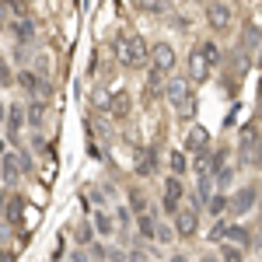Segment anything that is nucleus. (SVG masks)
<instances>
[{"label": "nucleus", "mask_w": 262, "mask_h": 262, "mask_svg": "<svg viewBox=\"0 0 262 262\" xmlns=\"http://www.w3.org/2000/svg\"><path fill=\"white\" fill-rule=\"evenodd\" d=\"M255 206H259V182H252V185H245V189H238V192L227 196V210H231L234 217H248Z\"/></svg>", "instance_id": "nucleus-5"}, {"label": "nucleus", "mask_w": 262, "mask_h": 262, "mask_svg": "<svg viewBox=\"0 0 262 262\" xmlns=\"http://www.w3.org/2000/svg\"><path fill=\"white\" fill-rule=\"evenodd\" d=\"M108 112H112V119H119V122L129 119V112H133V98H129V91H116V95L108 98Z\"/></svg>", "instance_id": "nucleus-13"}, {"label": "nucleus", "mask_w": 262, "mask_h": 262, "mask_svg": "<svg viewBox=\"0 0 262 262\" xmlns=\"http://www.w3.org/2000/svg\"><path fill=\"white\" fill-rule=\"evenodd\" d=\"M171 217H175V227H171V231H175L179 242H192V238L200 234V213H196V210H182L179 206Z\"/></svg>", "instance_id": "nucleus-9"}, {"label": "nucleus", "mask_w": 262, "mask_h": 262, "mask_svg": "<svg viewBox=\"0 0 262 262\" xmlns=\"http://www.w3.org/2000/svg\"><path fill=\"white\" fill-rule=\"evenodd\" d=\"M147 53H150V46H147L143 35L122 32L119 39H116V60H119L126 70H140V67H147Z\"/></svg>", "instance_id": "nucleus-2"}, {"label": "nucleus", "mask_w": 262, "mask_h": 262, "mask_svg": "<svg viewBox=\"0 0 262 262\" xmlns=\"http://www.w3.org/2000/svg\"><path fill=\"white\" fill-rule=\"evenodd\" d=\"M91 227H95V234H101V238H112V234H116V221H112V213H105V210H95V213H91Z\"/></svg>", "instance_id": "nucleus-18"}, {"label": "nucleus", "mask_w": 262, "mask_h": 262, "mask_svg": "<svg viewBox=\"0 0 262 262\" xmlns=\"http://www.w3.org/2000/svg\"><path fill=\"white\" fill-rule=\"evenodd\" d=\"M112 221H119L122 227H129V221H133V213H129V210H126V206H119V210H116V217H112Z\"/></svg>", "instance_id": "nucleus-31"}, {"label": "nucleus", "mask_w": 262, "mask_h": 262, "mask_svg": "<svg viewBox=\"0 0 262 262\" xmlns=\"http://www.w3.org/2000/svg\"><path fill=\"white\" fill-rule=\"evenodd\" d=\"M70 262H91V259H88V255H84V248H81V245H77V252H74V255H70Z\"/></svg>", "instance_id": "nucleus-33"}, {"label": "nucleus", "mask_w": 262, "mask_h": 262, "mask_svg": "<svg viewBox=\"0 0 262 262\" xmlns=\"http://www.w3.org/2000/svg\"><path fill=\"white\" fill-rule=\"evenodd\" d=\"M147 63H150V74L154 77H168V74H175V49L168 46V42H158V46H150V53H147Z\"/></svg>", "instance_id": "nucleus-4"}, {"label": "nucleus", "mask_w": 262, "mask_h": 262, "mask_svg": "<svg viewBox=\"0 0 262 262\" xmlns=\"http://www.w3.org/2000/svg\"><path fill=\"white\" fill-rule=\"evenodd\" d=\"M11 32H14L18 46H32V42H35V21L32 18H18L14 25H11Z\"/></svg>", "instance_id": "nucleus-16"}, {"label": "nucleus", "mask_w": 262, "mask_h": 262, "mask_svg": "<svg viewBox=\"0 0 262 262\" xmlns=\"http://www.w3.org/2000/svg\"><path fill=\"white\" fill-rule=\"evenodd\" d=\"M4 11H7V0H0V25H4Z\"/></svg>", "instance_id": "nucleus-35"}, {"label": "nucleus", "mask_w": 262, "mask_h": 262, "mask_svg": "<svg viewBox=\"0 0 262 262\" xmlns=\"http://www.w3.org/2000/svg\"><path fill=\"white\" fill-rule=\"evenodd\" d=\"M168 171H171L175 179H185V175H189V154H185L182 147L168 150Z\"/></svg>", "instance_id": "nucleus-15"}, {"label": "nucleus", "mask_w": 262, "mask_h": 262, "mask_svg": "<svg viewBox=\"0 0 262 262\" xmlns=\"http://www.w3.org/2000/svg\"><path fill=\"white\" fill-rule=\"evenodd\" d=\"M4 122H7V129H4V140L11 143V147H21V129H25V105H21V101L7 105V108H4Z\"/></svg>", "instance_id": "nucleus-7"}, {"label": "nucleus", "mask_w": 262, "mask_h": 262, "mask_svg": "<svg viewBox=\"0 0 262 262\" xmlns=\"http://www.w3.org/2000/svg\"><path fill=\"white\" fill-rule=\"evenodd\" d=\"M203 206H206L213 217H224V213H227V192H224V189H213V192L206 196V203H203Z\"/></svg>", "instance_id": "nucleus-21"}, {"label": "nucleus", "mask_w": 262, "mask_h": 262, "mask_svg": "<svg viewBox=\"0 0 262 262\" xmlns=\"http://www.w3.org/2000/svg\"><path fill=\"white\" fill-rule=\"evenodd\" d=\"M206 25L213 28V32H231L234 28V7L227 4V0H210L206 4Z\"/></svg>", "instance_id": "nucleus-6"}, {"label": "nucleus", "mask_w": 262, "mask_h": 262, "mask_svg": "<svg viewBox=\"0 0 262 262\" xmlns=\"http://www.w3.org/2000/svg\"><path fill=\"white\" fill-rule=\"evenodd\" d=\"M224 242L227 245H238V248H255V234L245 227V224H227V234H224Z\"/></svg>", "instance_id": "nucleus-12"}, {"label": "nucleus", "mask_w": 262, "mask_h": 262, "mask_svg": "<svg viewBox=\"0 0 262 262\" xmlns=\"http://www.w3.org/2000/svg\"><path fill=\"white\" fill-rule=\"evenodd\" d=\"M154 242H175V231L168 224H154Z\"/></svg>", "instance_id": "nucleus-27"}, {"label": "nucleus", "mask_w": 262, "mask_h": 262, "mask_svg": "<svg viewBox=\"0 0 262 262\" xmlns=\"http://www.w3.org/2000/svg\"><path fill=\"white\" fill-rule=\"evenodd\" d=\"M154 224H158V217H154L150 210L137 213V234H140L143 242H154Z\"/></svg>", "instance_id": "nucleus-20"}, {"label": "nucleus", "mask_w": 262, "mask_h": 262, "mask_svg": "<svg viewBox=\"0 0 262 262\" xmlns=\"http://www.w3.org/2000/svg\"><path fill=\"white\" fill-rule=\"evenodd\" d=\"M164 98H168V105H171L179 116L196 112V101H192V81H189L185 74H168V77H164Z\"/></svg>", "instance_id": "nucleus-3"}, {"label": "nucleus", "mask_w": 262, "mask_h": 262, "mask_svg": "<svg viewBox=\"0 0 262 262\" xmlns=\"http://www.w3.org/2000/svg\"><path fill=\"white\" fill-rule=\"evenodd\" d=\"M137 171H140V175H154V171H158V154H154L150 147H140V150H137Z\"/></svg>", "instance_id": "nucleus-19"}, {"label": "nucleus", "mask_w": 262, "mask_h": 262, "mask_svg": "<svg viewBox=\"0 0 262 262\" xmlns=\"http://www.w3.org/2000/svg\"><path fill=\"white\" fill-rule=\"evenodd\" d=\"M126 262H150L147 259V248H143V245H133L129 255H126Z\"/></svg>", "instance_id": "nucleus-28"}, {"label": "nucleus", "mask_w": 262, "mask_h": 262, "mask_svg": "<svg viewBox=\"0 0 262 262\" xmlns=\"http://www.w3.org/2000/svg\"><path fill=\"white\" fill-rule=\"evenodd\" d=\"M98 262H105V259H98Z\"/></svg>", "instance_id": "nucleus-36"}, {"label": "nucleus", "mask_w": 262, "mask_h": 262, "mask_svg": "<svg viewBox=\"0 0 262 262\" xmlns=\"http://www.w3.org/2000/svg\"><path fill=\"white\" fill-rule=\"evenodd\" d=\"M0 262H14V252H7V248H0Z\"/></svg>", "instance_id": "nucleus-34"}, {"label": "nucleus", "mask_w": 262, "mask_h": 262, "mask_svg": "<svg viewBox=\"0 0 262 262\" xmlns=\"http://www.w3.org/2000/svg\"><path fill=\"white\" fill-rule=\"evenodd\" d=\"M0 217L11 224V227H21L25 224V196H11V200L4 203V213Z\"/></svg>", "instance_id": "nucleus-14"}, {"label": "nucleus", "mask_w": 262, "mask_h": 262, "mask_svg": "<svg viewBox=\"0 0 262 262\" xmlns=\"http://www.w3.org/2000/svg\"><path fill=\"white\" fill-rule=\"evenodd\" d=\"M224 234H227V221H224V217H217V224L210 227V234H206V238H210L213 245H221V242H224Z\"/></svg>", "instance_id": "nucleus-26"}, {"label": "nucleus", "mask_w": 262, "mask_h": 262, "mask_svg": "<svg viewBox=\"0 0 262 262\" xmlns=\"http://www.w3.org/2000/svg\"><path fill=\"white\" fill-rule=\"evenodd\" d=\"M221 262H245V248L221 242Z\"/></svg>", "instance_id": "nucleus-23"}, {"label": "nucleus", "mask_w": 262, "mask_h": 262, "mask_svg": "<svg viewBox=\"0 0 262 262\" xmlns=\"http://www.w3.org/2000/svg\"><path fill=\"white\" fill-rule=\"evenodd\" d=\"M182 150H185V154H203V150H210V129L200 126V122H192V126L185 129Z\"/></svg>", "instance_id": "nucleus-11"}, {"label": "nucleus", "mask_w": 262, "mask_h": 262, "mask_svg": "<svg viewBox=\"0 0 262 262\" xmlns=\"http://www.w3.org/2000/svg\"><path fill=\"white\" fill-rule=\"evenodd\" d=\"M63 248H67V238L60 234V242H56V252H53V262H60V259H63Z\"/></svg>", "instance_id": "nucleus-32"}, {"label": "nucleus", "mask_w": 262, "mask_h": 262, "mask_svg": "<svg viewBox=\"0 0 262 262\" xmlns=\"http://www.w3.org/2000/svg\"><path fill=\"white\" fill-rule=\"evenodd\" d=\"M245 49L255 56V49H259V21H252V25L245 28Z\"/></svg>", "instance_id": "nucleus-25"}, {"label": "nucleus", "mask_w": 262, "mask_h": 262, "mask_svg": "<svg viewBox=\"0 0 262 262\" xmlns=\"http://www.w3.org/2000/svg\"><path fill=\"white\" fill-rule=\"evenodd\" d=\"M74 242L81 245V248L95 245V227H91V224H77V227H74Z\"/></svg>", "instance_id": "nucleus-22"}, {"label": "nucleus", "mask_w": 262, "mask_h": 262, "mask_svg": "<svg viewBox=\"0 0 262 262\" xmlns=\"http://www.w3.org/2000/svg\"><path fill=\"white\" fill-rule=\"evenodd\" d=\"M25 122H28L32 129H39L42 122H46V98H32L25 105Z\"/></svg>", "instance_id": "nucleus-17"}, {"label": "nucleus", "mask_w": 262, "mask_h": 262, "mask_svg": "<svg viewBox=\"0 0 262 262\" xmlns=\"http://www.w3.org/2000/svg\"><path fill=\"white\" fill-rule=\"evenodd\" d=\"M182 200H185V182L175 179V175H168V179H164V189H161V210L171 217L182 206Z\"/></svg>", "instance_id": "nucleus-10"}, {"label": "nucleus", "mask_w": 262, "mask_h": 262, "mask_svg": "<svg viewBox=\"0 0 262 262\" xmlns=\"http://www.w3.org/2000/svg\"><path fill=\"white\" fill-rule=\"evenodd\" d=\"M105 259H108V262H126V252H122V248H112V245H105Z\"/></svg>", "instance_id": "nucleus-29"}, {"label": "nucleus", "mask_w": 262, "mask_h": 262, "mask_svg": "<svg viewBox=\"0 0 262 262\" xmlns=\"http://www.w3.org/2000/svg\"><path fill=\"white\" fill-rule=\"evenodd\" d=\"M126 196H129V206H126L129 213H143V210H147V196H143L140 189H129Z\"/></svg>", "instance_id": "nucleus-24"}, {"label": "nucleus", "mask_w": 262, "mask_h": 262, "mask_svg": "<svg viewBox=\"0 0 262 262\" xmlns=\"http://www.w3.org/2000/svg\"><path fill=\"white\" fill-rule=\"evenodd\" d=\"M238 154H242V164H252L259 168V126H245L242 137H238Z\"/></svg>", "instance_id": "nucleus-8"}, {"label": "nucleus", "mask_w": 262, "mask_h": 262, "mask_svg": "<svg viewBox=\"0 0 262 262\" xmlns=\"http://www.w3.org/2000/svg\"><path fill=\"white\" fill-rule=\"evenodd\" d=\"M11 81H14L11 67H7V63H0V88H11Z\"/></svg>", "instance_id": "nucleus-30"}, {"label": "nucleus", "mask_w": 262, "mask_h": 262, "mask_svg": "<svg viewBox=\"0 0 262 262\" xmlns=\"http://www.w3.org/2000/svg\"><path fill=\"white\" fill-rule=\"evenodd\" d=\"M217 63H221L217 42H203V46H196V49L189 53V74H185V77L192 81V88H196V84H206Z\"/></svg>", "instance_id": "nucleus-1"}]
</instances>
